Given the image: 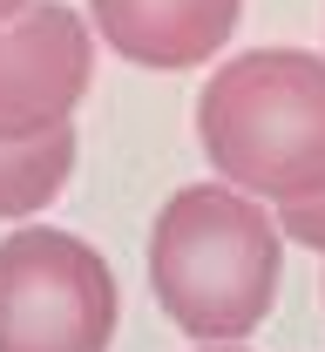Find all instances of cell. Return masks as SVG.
<instances>
[{"mask_svg":"<svg viewBox=\"0 0 325 352\" xmlns=\"http://www.w3.org/2000/svg\"><path fill=\"white\" fill-rule=\"evenodd\" d=\"M203 352H244V346H203Z\"/></svg>","mask_w":325,"mask_h":352,"instance_id":"cell-9","label":"cell"},{"mask_svg":"<svg viewBox=\"0 0 325 352\" xmlns=\"http://www.w3.org/2000/svg\"><path fill=\"white\" fill-rule=\"evenodd\" d=\"M278 230L291 244H305V251L325 258V190L319 197H298V204H278Z\"/></svg>","mask_w":325,"mask_h":352,"instance_id":"cell-7","label":"cell"},{"mask_svg":"<svg viewBox=\"0 0 325 352\" xmlns=\"http://www.w3.org/2000/svg\"><path fill=\"white\" fill-rule=\"evenodd\" d=\"M284 278V230L278 217L217 183H183L149 223V292L163 318L197 346L251 339Z\"/></svg>","mask_w":325,"mask_h":352,"instance_id":"cell-1","label":"cell"},{"mask_svg":"<svg viewBox=\"0 0 325 352\" xmlns=\"http://www.w3.org/2000/svg\"><path fill=\"white\" fill-rule=\"evenodd\" d=\"M197 142L210 170L258 204L325 190V54L244 47L197 95Z\"/></svg>","mask_w":325,"mask_h":352,"instance_id":"cell-2","label":"cell"},{"mask_svg":"<svg viewBox=\"0 0 325 352\" xmlns=\"http://www.w3.org/2000/svg\"><path fill=\"white\" fill-rule=\"evenodd\" d=\"M21 7H27V0H0V21H7V14H21Z\"/></svg>","mask_w":325,"mask_h":352,"instance_id":"cell-8","label":"cell"},{"mask_svg":"<svg viewBox=\"0 0 325 352\" xmlns=\"http://www.w3.org/2000/svg\"><path fill=\"white\" fill-rule=\"evenodd\" d=\"M244 0H89L95 41H109V54L136 61V68H163L183 75L217 61V47L237 34Z\"/></svg>","mask_w":325,"mask_h":352,"instance_id":"cell-5","label":"cell"},{"mask_svg":"<svg viewBox=\"0 0 325 352\" xmlns=\"http://www.w3.org/2000/svg\"><path fill=\"white\" fill-rule=\"evenodd\" d=\"M95 82V28L61 0H27L0 21V142L75 122Z\"/></svg>","mask_w":325,"mask_h":352,"instance_id":"cell-4","label":"cell"},{"mask_svg":"<svg viewBox=\"0 0 325 352\" xmlns=\"http://www.w3.org/2000/svg\"><path fill=\"white\" fill-rule=\"evenodd\" d=\"M75 156H82L75 122H61V129H47V135H27V142H0V217H34V210H47L68 190Z\"/></svg>","mask_w":325,"mask_h":352,"instance_id":"cell-6","label":"cell"},{"mask_svg":"<svg viewBox=\"0 0 325 352\" xmlns=\"http://www.w3.org/2000/svg\"><path fill=\"white\" fill-rule=\"evenodd\" d=\"M115 325L122 292L89 237L47 223L0 237V352H109Z\"/></svg>","mask_w":325,"mask_h":352,"instance_id":"cell-3","label":"cell"}]
</instances>
